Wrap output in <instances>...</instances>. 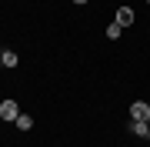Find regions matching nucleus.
<instances>
[{"label":"nucleus","instance_id":"obj_10","mask_svg":"<svg viewBox=\"0 0 150 147\" xmlns=\"http://www.w3.org/2000/svg\"><path fill=\"white\" fill-rule=\"evenodd\" d=\"M147 124H150V120H147Z\"/></svg>","mask_w":150,"mask_h":147},{"label":"nucleus","instance_id":"obj_2","mask_svg":"<svg viewBox=\"0 0 150 147\" xmlns=\"http://www.w3.org/2000/svg\"><path fill=\"white\" fill-rule=\"evenodd\" d=\"M17 117H20L17 100H0V120H17Z\"/></svg>","mask_w":150,"mask_h":147},{"label":"nucleus","instance_id":"obj_3","mask_svg":"<svg viewBox=\"0 0 150 147\" xmlns=\"http://www.w3.org/2000/svg\"><path fill=\"white\" fill-rule=\"evenodd\" d=\"M113 20H117L120 27H130V23H134V7H117V17H113Z\"/></svg>","mask_w":150,"mask_h":147},{"label":"nucleus","instance_id":"obj_8","mask_svg":"<svg viewBox=\"0 0 150 147\" xmlns=\"http://www.w3.org/2000/svg\"><path fill=\"white\" fill-rule=\"evenodd\" d=\"M74 4H87V0H74Z\"/></svg>","mask_w":150,"mask_h":147},{"label":"nucleus","instance_id":"obj_1","mask_svg":"<svg viewBox=\"0 0 150 147\" xmlns=\"http://www.w3.org/2000/svg\"><path fill=\"white\" fill-rule=\"evenodd\" d=\"M130 120H150V104L147 100H134L130 104Z\"/></svg>","mask_w":150,"mask_h":147},{"label":"nucleus","instance_id":"obj_9","mask_svg":"<svg viewBox=\"0 0 150 147\" xmlns=\"http://www.w3.org/2000/svg\"><path fill=\"white\" fill-rule=\"evenodd\" d=\"M0 67H4V60H0Z\"/></svg>","mask_w":150,"mask_h":147},{"label":"nucleus","instance_id":"obj_6","mask_svg":"<svg viewBox=\"0 0 150 147\" xmlns=\"http://www.w3.org/2000/svg\"><path fill=\"white\" fill-rule=\"evenodd\" d=\"M103 33H107V40H117L120 33H123V27H120L117 20H113V23H107V30H103Z\"/></svg>","mask_w":150,"mask_h":147},{"label":"nucleus","instance_id":"obj_7","mask_svg":"<svg viewBox=\"0 0 150 147\" xmlns=\"http://www.w3.org/2000/svg\"><path fill=\"white\" fill-rule=\"evenodd\" d=\"M0 60H4V67H17V54L13 50H0Z\"/></svg>","mask_w":150,"mask_h":147},{"label":"nucleus","instance_id":"obj_5","mask_svg":"<svg viewBox=\"0 0 150 147\" xmlns=\"http://www.w3.org/2000/svg\"><path fill=\"white\" fill-rule=\"evenodd\" d=\"M13 124H17V131H30V127H33V117H30V114H20Z\"/></svg>","mask_w":150,"mask_h":147},{"label":"nucleus","instance_id":"obj_4","mask_svg":"<svg viewBox=\"0 0 150 147\" xmlns=\"http://www.w3.org/2000/svg\"><path fill=\"white\" fill-rule=\"evenodd\" d=\"M130 134L134 137H150V124L147 120H130Z\"/></svg>","mask_w":150,"mask_h":147},{"label":"nucleus","instance_id":"obj_11","mask_svg":"<svg viewBox=\"0 0 150 147\" xmlns=\"http://www.w3.org/2000/svg\"><path fill=\"white\" fill-rule=\"evenodd\" d=\"M147 4H150V0H147Z\"/></svg>","mask_w":150,"mask_h":147}]
</instances>
